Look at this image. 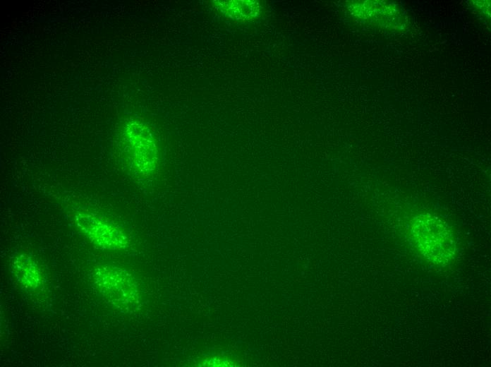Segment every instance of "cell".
I'll return each instance as SVG.
<instances>
[{"label": "cell", "mask_w": 491, "mask_h": 367, "mask_svg": "<svg viewBox=\"0 0 491 367\" xmlns=\"http://www.w3.org/2000/svg\"><path fill=\"white\" fill-rule=\"evenodd\" d=\"M356 15L368 20L381 21V25L389 27L395 25L399 11L393 4L374 1L358 4Z\"/></svg>", "instance_id": "8992f818"}, {"label": "cell", "mask_w": 491, "mask_h": 367, "mask_svg": "<svg viewBox=\"0 0 491 367\" xmlns=\"http://www.w3.org/2000/svg\"><path fill=\"white\" fill-rule=\"evenodd\" d=\"M78 228L96 246L116 250L128 244L126 234L115 224L95 214L82 213L76 216Z\"/></svg>", "instance_id": "277c9868"}, {"label": "cell", "mask_w": 491, "mask_h": 367, "mask_svg": "<svg viewBox=\"0 0 491 367\" xmlns=\"http://www.w3.org/2000/svg\"><path fill=\"white\" fill-rule=\"evenodd\" d=\"M411 236L420 255L433 264L447 265L455 256L454 234L449 225L437 216L430 214L416 216L411 223Z\"/></svg>", "instance_id": "6da1fadb"}, {"label": "cell", "mask_w": 491, "mask_h": 367, "mask_svg": "<svg viewBox=\"0 0 491 367\" xmlns=\"http://www.w3.org/2000/svg\"><path fill=\"white\" fill-rule=\"evenodd\" d=\"M12 269L20 284L30 291H40L44 285L42 273L37 263L30 257L20 255L12 263Z\"/></svg>", "instance_id": "5b68a950"}, {"label": "cell", "mask_w": 491, "mask_h": 367, "mask_svg": "<svg viewBox=\"0 0 491 367\" xmlns=\"http://www.w3.org/2000/svg\"><path fill=\"white\" fill-rule=\"evenodd\" d=\"M92 279L99 292L117 308L129 311L138 307V287L126 271L109 265H98L92 270Z\"/></svg>", "instance_id": "7a4b0ae2"}, {"label": "cell", "mask_w": 491, "mask_h": 367, "mask_svg": "<svg viewBox=\"0 0 491 367\" xmlns=\"http://www.w3.org/2000/svg\"><path fill=\"white\" fill-rule=\"evenodd\" d=\"M124 150L133 168L148 175L158 166V149L151 130L137 121L128 122L123 132Z\"/></svg>", "instance_id": "3957f363"}, {"label": "cell", "mask_w": 491, "mask_h": 367, "mask_svg": "<svg viewBox=\"0 0 491 367\" xmlns=\"http://www.w3.org/2000/svg\"><path fill=\"white\" fill-rule=\"evenodd\" d=\"M214 6L230 18L246 20L257 17L261 10L255 1H214Z\"/></svg>", "instance_id": "52a82bcc"}]
</instances>
